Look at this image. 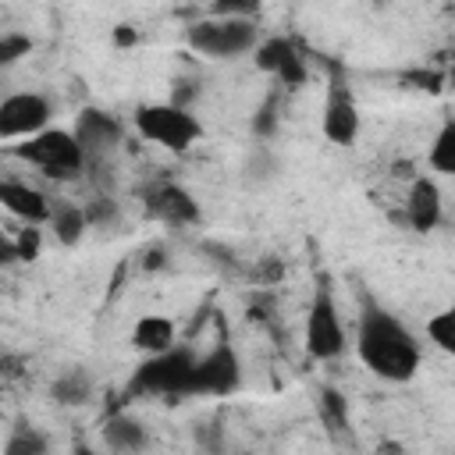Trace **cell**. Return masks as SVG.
Segmentation results:
<instances>
[{
	"label": "cell",
	"mask_w": 455,
	"mask_h": 455,
	"mask_svg": "<svg viewBox=\"0 0 455 455\" xmlns=\"http://www.w3.org/2000/svg\"><path fill=\"white\" fill-rule=\"evenodd\" d=\"M355 355L373 377L387 384H405L416 377L423 348L391 309H384L380 302H366L355 327Z\"/></svg>",
	"instance_id": "6da1fadb"
},
{
	"label": "cell",
	"mask_w": 455,
	"mask_h": 455,
	"mask_svg": "<svg viewBox=\"0 0 455 455\" xmlns=\"http://www.w3.org/2000/svg\"><path fill=\"white\" fill-rule=\"evenodd\" d=\"M4 455H50V437L32 423H18L4 441Z\"/></svg>",
	"instance_id": "ffe728a7"
},
{
	"label": "cell",
	"mask_w": 455,
	"mask_h": 455,
	"mask_svg": "<svg viewBox=\"0 0 455 455\" xmlns=\"http://www.w3.org/2000/svg\"><path fill=\"white\" fill-rule=\"evenodd\" d=\"M405 224L419 235H430L441 217H444V196H441V185L430 178V174H416L405 188Z\"/></svg>",
	"instance_id": "7c38bea8"
},
{
	"label": "cell",
	"mask_w": 455,
	"mask_h": 455,
	"mask_svg": "<svg viewBox=\"0 0 455 455\" xmlns=\"http://www.w3.org/2000/svg\"><path fill=\"white\" fill-rule=\"evenodd\" d=\"M11 153H14L18 160L32 164L39 174H46V178H53V181H71V178H78V174L85 171V164H89L82 142H78L75 132H68V128H46V132H39V135H32V139H25V142H14Z\"/></svg>",
	"instance_id": "7a4b0ae2"
},
{
	"label": "cell",
	"mask_w": 455,
	"mask_h": 455,
	"mask_svg": "<svg viewBox=\"0 0 455 455\" xmlns=\"http://www.w3.org/2000/svg\"><path fill=\"white\" fill-rule=\"evenodd\" d=\"M142 199H146V213H149L153 220L171 224V228H192V224H199V217H203L199 199H196L185 185H178V181H160V185L146 188Z\"/></svg>",
	"instance_id": "8fae6325"
},
{
	"label": "cell",
	"mask_w": 455,
	"mask_h": 455,
	"mask_svg": "<svg viewBox=\"0 0 455 455\" xmlns=\"http://www.w3.org/2000/svg\"><path fill=\"white\" fill-rule=\"evenodd\" d=\"M427 341L437 348V352H444V355H451L455 359V299L444 306V309H437L430 320H427Z\"/></svg>",
	"instance_id": "44dd1931"
},
{
	"label": "cell",
	"mask_w": 455,
	"mask_h": 455,
	"mask_svg": "<svg viewBox=\"0 0 455 455\" xmlns=\"http://www.w3.org/2000/svg\"><path fill=\"white\" fill-rule=\"evenodd\" d=\"M103 444L114 455H135V451L146 448V427L135 416H114L103 427Z\"/></svg>",
	"instance_id": "e0dca14e"
},
{
	"label": "cell",
	"mask_w": 455,
	"mask_h": 455,
	"mask_svg": "<svg viewBox=\"0 0 455 455\" xmlns=\"http://www.w3.org/2000/svg\"><path fill=\"white\" fill-rule=\"evenodd\" d=\"M114 43H121V46H128V43H135V32H128V25H121V28L114 32Z\"/></svg>",
	"instance_id": "d4e9b609"
},
{
	"label": "cell",
	"mask_w": 455,
	"mask_h": 455,
	"mask_svg": "<svg viewBox=\"0 0 455 455\" xmlns=\"http://www.w3.org/2000/svg\"><path fill=\"white\" fill-rule=\"evenodd\" d=\"M199 352L192 345H174L171 352L149 355L139 363V370L128 380L132 395H160V398H185L192 387V370H196Z\"/></svg>",
	"instance_id": "277c9868"
},
{
	"label": "cell",
	"mask_w": 455,
	"mask_h": 455,
	"mask_svg": "<svg viewBox=\"0 0 455 455\" xmlns=\"http://www.w3.org/2000/svg\"><path fill=\"white\" fill-rule=\"evenodd\" d=\"M28 50H32V39H28V36H21V32H4V36H0V68L18 64Z\"/></svg>",
	"instance_id": "603a6c76"
},
{
	"label": "cell",
	"mask_w": 455,
	"mask_h": 455,
	"mask_svg": "<svg viewBox=\"0 0 455 455\" xmlns=\"http://www.w3.org/2000/svg\"><path fill=\"white\" fill-rule=\"evenodd\" d=\"M302 345L320 363L338 359L345 352V345H348L345 323H341V313H338V302H334V295H331L327 284H320L313 291V302H309L306 323H302Z\"/></svg>",
	"instance_id": "8992f818"
},
{
	"label": "cell",
	"mask_w": 455,
	"mask_h": 455,
	"mask_svg": "<svg viewBox=\"0 0 455 455\" xmlns=\"http://www.w3.org/2000/svg\"><path fill=\"white\" fill-rule=\"evenodd\" d=\"M132 348L142 352L146 359L149 355H160V352H171L178 345V323L164 313H142L132 327Z\"/></svg>",
	"instance_id": "9a60e30c"
},
{
	"label": "cell",
	"mask_w": 455,
	"mask_h": 455,
	"mask_svg": "<svg viewBox=\"0 0 455 455\" xmlns=\"http://www.w3.org/2000/svg\"><path fill=\"white\" fill-rule=\"evenodd\" d=\"M50 395H53V402H60V405H85L89 395H92V377H89L82 366H71V370H64V373L53 380Z\"/></svg>",
	"instance_id": "d6986e66"
},
{
	"label": "cell",
	"mask_w": 455,
	"mask_h": 455,
	"mask_svg": "<svg viewBox=\"0 0 455 455\" xmlns=\"http://www.w3.org/2000/svg\"><path fill=\"white\" fill-rule=\"evenodd\" d=\"M132 121H135V132L146 142H153V146H160L167 153H185V149H192L203 139L199 117L188 107H178L171 100H164V103H142Z\"/></svg>",
	"instance_id": "5b68a950"
},
{
	"label": "cell",
	"mask_w": 455,
	"mask_h": 455,
	"mask_svg": "<svg viewBox=\"0 0 455 455\" xmlns=\"http://www.w3.org/2000/svg\"><path fill=\"white\" fill-rule=\"evenodd\" d=\"M85 217H89V228H110L117 224V203L107 196H96L85 203Z\"/></svg>",
	"instance_id": "cb8c5ba5"
},
{
	"label": "cell",
	"mask_w": 455,
	"mask_h": 455,
	"mask_svg": "<svg viewBox=\"0 0 455 455\" xmlns=\"http://www.w3.org/2000/svg\"><path fill=\"white\" fill-rule=\"evenodd\" d=\"M50 231H53V238H57L60 245L75 249V245L85 238V231H89L85 206H78V203H57L53 213H50Z\"/></svg>",
	"instance_id": "2e32d148"
},
{
	"label": "cell",
	"mask_w": 455,
	"mask_h": 455,
	"mask_svg": "<svg viewBox=\"0 0 455 455\" xmlns=\"http://www.w3.org/2000/svg\"><path fill=\"white\" fill-rule=\"evenodd\" d=\"M50 100L43 92H11L0 100V139L4 142H14V139H32L39 132L50 128Z\"/></svg>",
	"instance_id": "ba28073f"
},
{
	"label": "cell",
	"mask_w": 455,
	"mask_h": 455,
	"mask_svg": "<svg viewBox=\"0 0 455 455\" xmlns=\"http://www.w3.org/2000/svg\"><path fill=\"white\" fill-rule=\"evenodd\" d=\"M71 132H75V139L82 142L89 164L100 160V156H107V153H114L117 142H121V135H124L121 121H117L114 114H107V110H96V107H85V110L78 114V121H75Z\"/></svg>",
	"instance_id": "4fadbf2b"
},
{
	"label": "cell",
	"mask_w": 455,
	"mask_h": 455,
	"mask_svg": "<svg viewBox=\"0 0 455 455\" xmlns=\"http://www.w3.org/2000/svg\"><path fill=\"white\" fill-rule=\"evenodd\" d=\"M185 39L199 57L235 60V57H245V53H256L263 36H259L256 18H217V14H210L196 25H188Z\"/></svg>",
	"instance_id": "3957f363"
},
{
	"label": "cell",
	"mask_w": 455,
	"mask_h": 455,
	"mask_svg": "<svg viewBox=\"0 0 455 455\" xmlns=\"http://www.w3.org/2000/svg\"><path fill=\"white\" fill-rule=\"evenodd\" d=\"M427 164L434 174L455 181V117H444L441 128L434 132L430 149H427Z\"/></svg>",
	"instance_id": "ac0fdd59"
},
{
	"label": "cell",
	"mask_w": 455,
	"mask_h": 455,
	"mask_svg": "<svg viewBox=\"0 0 455 455\" xmlns=\"http://www.w3.org/2000/svg\"><path fill=\"white\" fill-rule=\"evenodd\" d=\"M252 60H256V68L263 75L277 78L284 89H299L309 78L306 57H302V50L288 36H263L259 46H256V53H252Z\"/></svg>",
	"instance_id": "30bf717a"
},
{
	"label": "cell",
	"mask_w": 455,
	"mask_h": 455,
	"mask_svg": "<svg viewBox=\"0 0 455 455\" xmlns=\"http://www.w3.org/2000/svg\"><path fill=\"white\" fill-rule=\"evenodd\" d=\"M0 206L25 224H50V213H53V203L39 188L25 181H11V178L0 181Z\"/></svg>",
	"instance_id": "5bb4252c"
},
{
	"label": "cell",
	"mask_w": 455,
	"mask_h": 455,
	"mask_svg": "<svg viewBox=\"0 0 455 455\" xmlns=\"http://www.w3.org/2000/svg\"><path fill=\"white\" fill-rule=\"evenodd\" d=\"M320 132L331 146H355L359 139V107L345 78H331L323 92V110H320Z\"/></svg>",
	"instance_id": "9c48e42d"
},
{
	"label": "cell",
	"mask_w": 455,
	"mask_h": 455,
	"mask_svg": "<svg viewBox=\"0 0 455 455\" xmlns=\"http://www.w3.org/2000/svg\"><path fill=\"white\" fill-rule=\"evenodd\" d=\"M448 82H451V85H455V68H451V75H448Z\"/></svg>",
	"instance_id": "484cf974"
},
{
	"label": "cell",
	"mask_w": 455,
	"mask_h": 455,
	"mask_svg": "<svg viewBox=\"0 0 455 455\" xmlns=\"http://www.w3.org/2000/svg\"><path fill=\"white\" fill-rule=\"evenodd\" d=\"M238 387H242V359H238V348L228 338H217L206 352H199L196 370H192L188 395H199V398H228Z\"/></svg>",
	"instance_id": "52a82bcc"
},
{
	"label": "cell",
	"mask_w": 455,
	"mask_h": 455,
	"mask_svg": "<svg viewBox=\"0 0 455 455\" xmlns=\"http://www.w3.org/2000/svg\"><path fill=\"white\" fill-rule=\"evenodd\" d=\"M11 245H14V256H18L21 263H36L39 252H43V231H39V224L18 228V235L11 238Z\"/></svg>",
	"instance_id": "7402d4cb"
}]
</instances>
